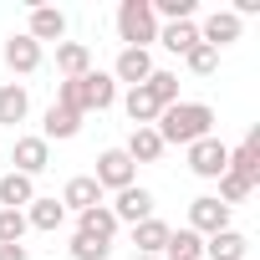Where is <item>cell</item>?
<instances>
[{
  "mask_svg": "<svg viewBox=\"0 0 260 260\" xmlns=\"http://www.w3.org/2000/svg\"><path fill=\"white\" fill-rule=\"evenodd\" d=\"M153 133L164 138V148L169 143H199V138H214V107L209 102H174V107H164L158 112V122H153Z\"/></svg>",
  "mask_w": 260,
  "mask_h": 260,
  "instance_id": "6da1fadb",
  "label": "cell"
},
{
  "mask_svg": "<svg viewBox=\"0 0 260 260\" xmlns=\"http://www.w3.org/2000/svg\"><path fill=\"white\" fill-rule=\"evenodd\" d=\"M117 102V82L107 72H87L77 82H56V107H72V112H107Z\"/></svg>",
  "mask_w": 260,
  "mask_h": 260,
  "instance_id": "7a4b0ae2",
  "label": "cell"
},
{
  "mask_svg": "<svg viewBox=\"0 0 260 260\" xmlns=\"http://www.w3.org/2000/svg\"><path fill=\"white\" fill-rule=\"evenodd\" d=\"M117 36L127 46H138V51H148L158 41V21L148 11V0H122V6H117Z\"/></svg>",
  "mask_w": 260,
  "mask_h": 260,
  "instance_id": "3957f363",
  "label": "cell"
},
{
  "mask_svg": "<svg viewBox=\"0 0 260 260\" xmlns=\"http://www.w3.org/2000/svg\"><path fill=\"white\" fill-rule=\"evenodd\" d=\"M92 179H97V189H102V194H107V189L117 194V189H127V184H138V164L127 158L122 148H102V153H97Z\"/></svg>",
  "mask_w": 260,
  "mask_h": 260,
  "instance_id": "277c9868",
  "label": "cell"
},
{
  "mask_svg": "<svg viewBox=\"0 0 260 260\" xmlns=\"http://www.w3.org/2000/svg\"><path fill=\"white\" fill-rule=\"evenodd\" d=\"M224 169H230V148H224L219 138L189 143V174H194V179H219Z\"/></svg>",
  "mask_w": 260,
  "mask_h": 260,
  "instance_id": "5b68a950",
  "label": "cell"
},
{
  "mask_svg": "<svg viewBox=\"0 0 260 260\" xmlns=\"http://www.w3.org/2000/svg\"><path fill=\"white\" fill-rule=\"evenodd\" d=\"M189 230H194L199 240H209V235L230 230V204H219L214 194H199V199L189 204Z\"/></svg>",
  "mask_w": 260,
  "mask_h": 260,
  "instance_id": "8992f818",
  "label": "cell"
},
{
  "mask_svg": "<svg viewBox=\"0 0 260 260\" xmlns=\"http://www.w3.org/2000/svg\"><path fill=\"white\" fill-rule=\"evenodd\" d=\"M107 209L117 224H143V219H153V194L143 184H127V189H117V204H107Z\"/></svg>",
  "mask_w": 260,
  "mask_h": 260,
  "instance_id": "52a82bcc",
  "label": "cell"
},
{
  "mask_svg": "<svg viewBox=\"0 0 260 260\" xmlns=\"http://www.w3.org/2000/svg\"><path fill=\"white\" fill-rule=\"evenodd\" d=\"M11 164H16V174H26V179H36V174H46L51 169V143L36 133V138H16V148H11Z\"/></svg>",
  "mask_w": 260,
  "mask_h": 260,
  "instance_id": "ba28073f",
  "label": "cell"
},
{
  "mask_svg": "<svg viewBox=\"0 0 260 260\" xmlns=\"http://www.w3.org/2000/svg\"><path fill=\"white\" fill-rule=\"evenodd\" d=\"M107 77H112V82H127V87H143V82L153 77V56L138 51V46H122V51H117V67H112Z\"/></svg>",
  "mask_w": 260,
  "mask_h": 260,
  "instance_id": "9c48e42d",
  "label": "cell"
},
{
  "mask_svg": "<svg viewBox=\"0 0 260 260\" xmlns=\"http://www.w3.org/2000/svg\"><path fill=\"white\" fill-rule=\"evenodd\" d=\"M56 72H61V82L87 77L92 72V46L87 41H56Z\"/></svg>",
  "mask_w": 260,
  "mask_h": 260,
  "instance_id": "30bf717a",
  "label": "cell"
},
{
  "mask_svg": "<svg viewBox=\"0 0 260 260\" xmlns=\"http://www.w3.org/2000/svg\"><path fill=\"white\" fill-rule=\"evenodd\" d=\"M224 174H235V179L250 184V189L260 184V138H255V133H250L240 148H230V169H224Z\"/></svg>",
  "mask_w": 260,
  "mask_h": 260,
  "instance_id": "8fae6325",
  "label": "cell"
},
{
  "mask_svg": "<svg viewBox=\"0 0 260 260\" xmlns=\"http://www.w3.org/2000/svg\"><path fill=\"white\" fill-rule=\"evenodd\" d=\"M26 36L41 46V41H61L67 36V16L56 11V6H31V26H26Z\"/></svg>",
  "mask_w": 260,
  "mask_h": 260,
  "instance_id": "7c38bea8",
  "label": "cell"
},
{
  "mask_svg": "<svg viewBox=\"0 0 260 260\" xmlns=\"http://www.w3.org/2000/svg\"><path fill=\"white\" fill-rule=\"evenodd\" d=\"M6 67L16 72V77H31L36 67H41V46L21 31V36H6Z\"/></svg>",
  "mask_w": 260,
  "mask_h": 260,
  "instance_id": "4fadbf2b",
  "label": "cell"
},
{
  "mask_svg": "<svg viewBox=\"0 0 260 260\" xmlns=\"http://www.w3.org/2000/svg\"><path fill=\"white\" fill-rule=\"evenodd\" d=\"M77 133H82V112H72V107H56V102H51V107H46V122H41V138H46V143H51V138H56V143H67V138H77Z\"/></svg>",
  "mask_w": 260,
  "mask_h": 260,
  "instance_id": "5bb4252c",
  "label": "cell"
},
{
  "mask_svg": "<svg viewBox=\"0 0 260 260\" xmlns=\"http://www.w3.org/2000/svg\"><path fill=\"white\" fill-rule=\"evenodd\" d=\"M199 41H204V46H214V51H219V46H230V41H240V16L214 11V16L199 26Z\"/></svg>",
  "mask_w": 260,
  "mask_h": 260,
  "instance_id": "9a60e30c",
  "label": "cell"
},
{
  "mask_svg": "<svg viewBox=\"0 0 260 260\" xmlns=\"http://www.w3.org/2000/svg\"><path fill=\"white\" fill-rule=\"evenodd\" d=\"M92 204H102V189H97V179L92 174H77V179H67V189H61V209H92Z\"/></svg>",
  "mask_w": 260,
  "mask_h": 260,
  "instance_id": "2e32d148",
  "label": "cell"
},
{
  "mask_svg": "<svg viewBox=\"0 0 260 260\" xmlns=\"http://www.w3.org/2000/svg\"><path fill=\"white\" fill-rule=\"evenodd\" d=\"M26 224H31V230H46V235H56V230L67 224V209H61V199H41V194H36V199L26 204Z\"/></svg>",
  "mask_w": 260,
  "mask_h": 260,
  "instance_id": "e0dca14e",
  "label": "cell"
},
{
  "mask_svg": "<svg viewBox=\"0 0 260 260\" xmlns=\"http://www.w3.org/2000/svg\"><path fill=\"white\" fill-rule=\"evenodd\" d=\"M122 153L133 158V164H158V158H164V138L153 133V127H133L127 143H122Z\"/></svg>",
  "mask_w": 260,
  "mask_h": 260,
  "instance_id": "ac0fdd59",
  "label": "cell"
},
{
  "mask_svg": "<svg viewBox=\"0 0 260 260\" xmlns=\"http://www.w3.org/2000/svg\"><path fill=\"white\" fill-rule=\"evenodd\" d=\"M122 107H127V117H133V127H153L158 122V97L148 92V87H127V97H122Z\"/></svg>",
  "mask_w": 260,
  "mask_h": 260,
  "instance_id": "d6986e66",
  "label": "cell"
},
{
  "mask_svg": "<svg viewBox=\"0 0 260 260\" xmlns=\"http://www.w3.org/2000/svg\"><path fill=\"white\" fill-rule=\"evenodd\" d=\"M77 235H92V240H107V245H112V235H117V219H112V209H107V204H92V209H82V214H77Z\"/></svg>",
  "mask_w": 260,
  "mask_h": 260,
  "instance_id": "ffe728a7",
  "label": "cell"
},
{
  "mask_svg": "<svg viewBox=\"0 0 260 260\" xmlns=\"http://www.w3.org/2000/svg\"><path fill=\"white\" fill-rule=\"evenodd\" d=\"M245 250H250V240L240 230H219L204 240V260H245Z\"/></svg>",
  "mask_w": 260,
  "mask_h": 260,
  "instance_id": "44dd1931",
  "label": "cell"
},
{
  "mask_svg": "<svg viewBox=\"0 0 260 260\" xmlns=\"http://www.w3.org/2000/svg\"><path fill=\"white\" fill-rule=\"evenodd\" d=\"M26 112H31V92L21 82H6L0 87V122L16 127V122H26Z\"/></svg>",
  "mask_w": 260,
  "mask_h": 260,
  "instance_id": "7402d4cb",
  "label": "cell"
},
{
  "mask_svg": "<svg viewBox=\"0 0 260 260\" xmlns=\"http://www.w3.org/2000/svg\"><path fill=\"white\" fill-rule=\"evenodd\" d=\"M158 46L174 51V56H189V51L199 46V26H194V21H174V26L158 31Z\"/></svg>",
  "mask_w": 260,
  "mask_h": 260,
  "instance_id": "603a6c76",
  "label": "cell"
},
{
  "mask_svg": "<svg viewBox=\"0 0 260 260\" xmlns=\"http://www.w3.org/2000/svg\"><path fill=\"white\" fill-rule=\"evenodd\" d=\"M31 199H36V184H31L26 174H16V169H11L6 179H0V209H26Z\"/></svg>",
  "mask_w": 260,
  "mask_h": 260,
  "instance_id": "cb8c5ba5",
  "label": "cell"
},
{
  "mask_svg": "<svg viewBox=\"0 0 260 260\" xmlns=\"http://www.w3.org/2000/svg\"><path fill=\"white\" fill-rule=\"evenodd\" d=\"M133 245H138V255H164V245H169V224H164V219H143V224H133Z\"/></svg>",
  "mask_w": 260,
  "mask_h": 260,
  "instance_id": "d4e9b609",
  "label": "cell"
},
{
  "mask_svg": "<svg viewBox=\"0 0 260 260\" xmlns=\"http://www.w3.org/2000/svg\"><path fill=\"white\" fill-rule=\"evenodd\" d=\"M143 87L158 97V107H174V102H179V72H164V67H153V77H148Z\"/></svg>",
  "mask_w": 260,
  "mask_h": 260,
  "instance_id": "484cf974",
  "label": "cell"
},
{
  "mask_svg": "<svg viewBox=\"0 0 260 260\" xmlns=\"http://www.w3.org/2000/svg\"><path fill=\"white\" fill-rule=\"evenodd\" d=\"M26 230H31L26 224V209H0V245H21Z\"/></svg>",
  "mask_w": 260,
  "mask_h": 260,
  "instance_id": "4316f807",
  "label": "cell"
},
{
  "mask_svg": "<svg viewBox=\"0 0 260 260\" xmlns=\"http://www.w3.org/2000/svg\"><path fill=\"white\" fill-rule=\"evenodd\" d=\"M107 255H112L107 240H92V235H77L72 240V260H107Z\"/></svg>",
  "mask_w": 260,
  "mask_h": 260,
  "instance_id": "83f0119b",
  "label": "cell"
},
{
  "mask_svg": "<svg viewBox=\"0 0 260 260\" xmlns=\"http://www.w3.org/2000/svg\"><path fill=\"white\" fill-rule=\"evenodd\" d=\"M184 61H189V72H194V77H209V72H214V67H219V51H214V46H204V41H199V46H194V51H189V56H184Z\"/></svg>",
  "mask_w": 260,
  "mask_h": 260,
  "instance_id": "f1b7e54d",
  "label": "cell"
},
{
  "mask_svg": "<svg viewBox=\"0 0 260 260\" xmlns=\"http://www.w3.org/2000/svg\"><path fill=\"white\" fill-rule=\"evenodd\" d=\"M245 194H250V184H240L235 174H219V194H214L219 204H230V209H235V204H240Z\"/></svg>",
  "mask_w": 260,
  "mask_h": 260,
  "instance_id": "f546056e",
  "label": "cell"
},
{
  "mask_svg": "<svg viewBox=\"0 0 260 260\" xmlns=\"http://www.w3.org/2000/svg\"><path fill=\"white\" fill-rule=\"evenodd\" d=\"M0 260H31L26 245H0Z\"/></svg>",
  "mask_w": 260,
  "mask_h": 260,
  "instance_id": "4dcf8cb0",
  "label": "cell"
},
{
  "mask_svg": "<svg viewBox=\"0 0 260 260\" xmlns=\"http://www.w3.org/2000/svg\"><path fill=\"white\" fill-rule=\"evenodd\" d=\"M255 11H260V0H235V11H230V16H255Z\"/></svg>",
  "mask_w": 260,
  "mask_h": 260,
  "instance_id": "1f68e13d",
  "label": "cell"
},
{
  "mask_svg": "<svg viewBox=\"0 0 260 260\" xmlns=\"http://www.w3.org/2000/svg\"><path fill=\"white\" fill-rule=\"evenodd\" d=\"M143 260H158V255H143Z\"/></svg>",
  "mask_w": 260,
  "mask_h": 260,
  "instance_id": "d6a6232c",
  "label": "cell"
}]
</instances>
